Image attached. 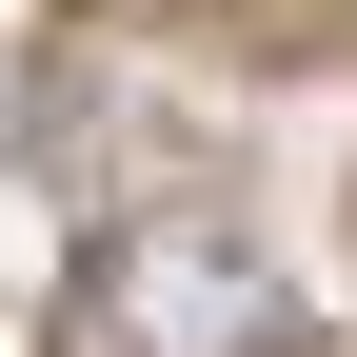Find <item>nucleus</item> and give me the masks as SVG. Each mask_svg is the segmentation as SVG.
<instances>
[{
	"label": "nucleus",
	"mask_w": 357,
	"mask_h": 357,
	"mask_svg": "<svg viewBox=\"0 0 357 357\" xmlns=\"http://www.w3.org/2000/svg\"><path fill=\"white\" fill-rule=\"evenodd\" d=\"M79 298H100V337H119V357H278V337H298V298H278V258H258L238 218H199V199H159V218H119Z\"/></svg>",
	"instance_id": "1"
}]
</instances>
